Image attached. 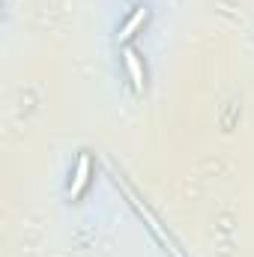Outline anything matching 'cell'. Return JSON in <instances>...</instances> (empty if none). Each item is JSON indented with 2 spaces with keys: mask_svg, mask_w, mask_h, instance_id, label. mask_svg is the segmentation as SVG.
Masks as SVG:
<instances>
[{
  "mask_svg": "<svg viewBox=\"0 0 254 257\" xmlns=\"http://www.w3.org/2000/svg\"><path fill=\"white\" fill-rule=\"evenodd\" d=\"M90 177H93V162H90V156H87V153H81V156H78V162H75L72 183H69V194H72L75 200L87 192V186H90Z\"/></svg>",
  "mask_w": 254,
  "mask_h": 257,
  "instance_id": "1",
  "label": "cell"
},
{
  "mask_svg": "<svg viewBox=\"0 0 254 257\" xmlns=\"http://www.w3.org/2000/svg\"><path fill=\"white\" fill-rule=\"evenodd\" d=\"M123 63H126V72H129V81H132V87H135V93H144V66H141V57H138V51L135 48H126L123 51Z\"/></svg>",
  "mask_w": 254,
  "mask_h": 257,
  "instance_id": "2",
  "label": "cell"
},
{
  "mask_svg": "<svg viewBox=\"0 0 254 257\" xmlns=\"http://www.w3.org/2000/svg\"><path fill=\"white\" fill-rule=\"evenodd\" d=\"M147 21V6H135V12L126 18V24L120 27V33H117V42H129L135 33H138V27Z\"/></svg>",
  "mask_w": 254,
  "mask_h": 257,
  "instance_id": "3",
  "label": "cell"
}]
</instances>
